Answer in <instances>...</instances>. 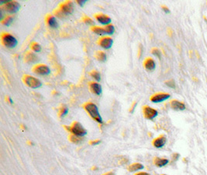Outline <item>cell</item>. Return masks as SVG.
<instances>
[{"mask_svg": "<svg viewBox=\"0 0 207 175\" xmlns=\"http://www.w3.org/2000/svg\"><path fill=\"white\" fill-rule=\"evenodd\" d=\"M137 103H134V105L132 106V107H131V109L130 110V113H133L134 111V109H135V107H136V106H137Z\"/></svg>", "mask_w": 207, "mask_h": 175, "instance_id": "obj_34", "label": "cell"}, {"mask_svg": "<svg viewBox=\"0 0 207 175\" xmlns=\"http://www.w3.org/2000/svg\"><path fill=\"white\" fill-rule=\"evenodd\" d=\"M98 44L104 49H109L113 46V41L112 38H109V37H106V38H101L99 40V41H98Z\"/></svg>", "mask_w": 207, "mask_h": 175, "instance_id": "obj_10", "label": "cell"}, {"mask_svg": "<svg viewBox=\"0 0 207 175\" xmlns=\"http://www.w3.org/2000/svg\"><path fill=\"white\" fill-rule=\"evenodd\" d=\"M144 67L147 70H149V71L154 70V69H155V67H156V64H155V60L151 58H147L144 62Z\"/></svg>", "mask_w": 207, "mask_h": 175, "instance_id": "obj_16", "label": "cell"}, {"mask_svg": "<svg viewBox=\"0 0 207 175\" xmlns=\"http://www.w3.org/2000/svg\"><path fill=\"white\" fill-rule=\"evenodd\" d=\"M25 60L28 63H35L38 61V58L33 52H27L25 54Z\"/></svg>", "mask_w": 207, "mask_h": 175, "instance_id": "obj_15", "label": "cell"}, {"mask_svg": "<svg viewBox=\"0 0 207 175\" xmlns=\"http://www.w3.org/2000/svg\"><path fill=\"white\" fill-rule=\"evenodd\" d=\"M171 107L172 108L176 110H184L185 109V105L182 102H180L177 100H173L171 101Z\"/></svg>", "mask_w": 207, "mask_h": 175, "instance_id": "obj_13", "label": "cell"}, {"mask_svg": "<svg viewBox=\"0 0 207 175\" xmlns=\"http://www.w3.org/2000/svg\"><path fill=\"white\" fill-rule=\"evenodd\" d=\"M90 75L92 76V78H94L96 81H100L101 79V76H100V73H98L97 71H92L90 73Z\"/></svg>", "mask_w": 207, "mask_h": 175, "instance_id": "obj_25", "label": "cell"}, {"mask_svg": "<svg viewBox=\"0 0 207 175\" xmlns=\"http://www.w3.org/2000/svg\"><path fill=\"white\" fill-rule=\"evenodd\" d=\"M162 9H163V10L165 11V13H170V10L167 8V7H162Z\"/></svg>", "mask_w": 207, "mask_h": 175, "instance_id": "obj_35", "label": "cell"}, {"mask_svg": "<svg viewBox=\"0 0 207 175\" xmlns=\"http://www.w3.org/2000/svg\"><path fill=\"white\" fill-rule=\"evenodd\" d=\"M30 48L34 52H40L41 51V46L38 43H36V42H33L30 45Z\"/></svg>", "mask_w": 207, "mask_h": 175, "instance_id": "obj_23", "label": "cell"}, {"mask_svg": "<svg viewBox=\"0 0 207 175\" xmlns=\"http://www.w3.org/2000/svg\"><path fill=\"white\" fill-rule=\"evenodd\" d=\"M13 22V17H6L4 20H2V23L3 24V25L5 26H9L11 24V23Z\"/></svg>", "mask_w": 207, "mask_h": 175, "instance_id": "obj_22", "label": "cell"}, {"mask_svg": "<svg viewBox=\"0 0 207 175\" xmlns=\"http://www.w3.org/2000/svg\"><path fill=\"white\" fill-rule=\"evenodd\" d=\"M96 58L97 60L99 61V62H104L106 61V54L105 52L98 51V52H97L96 54Z\"/></svg>", "mask_w": 207, "mask_h": 175, "instance_id": "obj_20", "label": "cell"}, {"mask_svg": "<svg viewBox=\"0 0 207 175\" xmlns=\"http://www.w3.org/2000/svg\"><path fill=\"white\" fill-rule=\"evenodd\" d=\"M166 141H167L166 137L162 135V136H159V137H157V139H155L153 141V145H154V146L156 147V148H161V147H163V146L165 145Z\"/></svg>", "mask_w": 207, "mask_h": 175, "instance_id": "obj_11", "label": "cell"}, {"mask_svg": "<svg viewBox=\"0 0 207 175\" xmlns=\"http://www.w3.org/2000/svg\"><path fill=\"white\" fill-rule=\"evenodd\" d=\"M152 54H154V55H155V56H157V58H161V51L159 50V49H157V48H154L152 50Z\"/></svg>", "mask_w": 207, "mask_h": 175, "instance_id": "obj_28", "label": "cell"}, {"mask_svg": "<svg viewBox=\"0 0 207 175\" xmlns=\"http://www.w3.org/2000/svg\"><path fill=\"white\" fill-rule=\"evenodd\" d=\"M34 71L39 75H48L50 73V69L45 65H37L34 67Z\"/></svg>", "mask_w": 207, "mask_h": 175, "instance_id": "obj_9", "label": "cell"}, {"mask_svg": "<svg viewBox=\"0 0 207 175\" xmlns=\"http://www.w3.org/2000/svg\"><path fill=\"white\" fill-rule=\"evenodd\" d=\"M74 11V5L72 2H64L61 5V7L58 10H57L56 15L58 17L61 18V17H65L66 16L71 14Z\"/></svg>", "mask_w": 207, "mask_h": 175, "instance_id": "obj_2", "label": "cell"}, {"mask_svg": "<svg viewBox=\"0 0 207 175\" xmlns=\"http://www.w3.org/2000/svg\"><path fill=\"white\" fill-rule=\"evenodd\" d=\"M84 107L95 121H96L99 124H103V118L99 115L98 107L96 104L93 103H87L86 104H85Z\"/></svg>", "mask_w": 207, "mask_h": 175, "instance_id": "obj_1", "label": "cell"}, {"mask_svg": "<svg viewBox=\"0 0 207 175\" xmlns=\"http://www.w3.org/2000/svg\"><path fill=\"white\" fill-rule=\"evenodd\" d=\"M161 175H166V174H161Z\"/></svg>", "mask_w": 207, "mask_h": 175, "instance_id": "obj_39", "label": "cell"}, {"mask_svg": "<svg viewBox=\"0 0 207 175\" xmlns=\"http://www.w3.org/2000/svg\"><path fill=\"white\" fill-rule=\"evenodd\" d=\"M70 139H71V142H75V143H78V142L82 141L81 137H78V136H75V135H72V136H70Z\"/></svg>", "mask_w": 207, "mask_h": 175, "instance_id": "obj_26", "label": "cell"}, {"mask_svg": "<svg viewBox=\"0 0 207 175\" xmlns=\"http://www.w3.org/2000/svg\"><path fill=\"white\" fill-rule=\"evenodd\" d=\"M68 112V109L67 107H64L61 108V111H60V116L63 118V117H65V115H67Z\"/></svg>", "mask_w": 207, "mask_h": 175, "instance_id": "obj_27", "label": "cell"}, {"mask_svg": "<svg viewBox=\"0 0 207 175\" xmlns=\"http://www.w3.org/2000/svg\"><path fill=\"white\" fill-rule=\"evenodd\" d=\"M105 29H106V34H113L115 31V27L112 24L107 25L106 27H105Z\"/></svg>", "mask_w": 207, "mask_h": 175, "instance_id": "obj_24", "label": "cell"}, {"mask_svg": "<svg viewBox=\"0 0 207 175\" xmlns=\"http://www.w3.org/2000/svg\"><path fill=\"white\" fill-rule=\"evenodd\" d=\"M47 22L48 23L49 27H51V28H54V29H56L58 27V23L57 21L56 18H55L54 16H48L47 18Z\"/></svg>", "mask_w": 207, "mask_h": 175, "instance_id": "obj_17", "label": "cell"}, {"mask_svg": "<svg viewBox=\"0 0 207 175\" xmlns=\"http://www.w3.org/2000/svg\"><path fill=\"white\" fill-rule=\"evenodd\" d=\"M9 101H10V103H11V104H13V100H12V99H11V98L10 97H9Z\"/></svg>", "mask_w": 207, "mask_h": 175, "instance_id": "obj_38", "label": "cell"}, {"mask_svg": "<svg viewBox=\"0 0 207 175\" xmlns=\"http://www.w3.org/2000/svg\"><path fill=\"white\" fill-rule=\"evenodd\" d=\"M104 175H115V174L113 173V172H109V173L106 174Z\"/></svg>", "mask_w": 207, "mask_h": 175, "instance_id": "obj_37", "label": "cell"}, {"mask_svg": "<svg viewBox=\"0 0 207 175\" xmlns=\"http://www.w3.org/2000/svg\"><path fill=\"white\" fill-rule=\"evenodd\" d=\"M2 44L9 48H14L18 43L17 38L9 33H2Z\"/></svg>", "mask_w": 207, "mask_h": 175, "instance_id": "obj_4", "label": "cell"}, {"mask_svg": "<svg viewBox=\"0 0 207 175\" xmlns=\"http://www.w3.org/2000/svg\"><path fill=\"white\" fill-rule=\"evenodd\" d=\"M165 84L166 85H167V86H169L170 88H172V89H175V81H174V80L167 81Z\"/></svg>", "mask_w": 207, "mask_h": 175, "instance_id": "obj_30", "label": "cell"}, {"mask_svg": "<svg viewBox=\"0 0 207 175\" xmlns=\"http://www.w3.org/2000/svg\"><path fill=\"white\" fill-rule=\"evenodd\" d=\"M84 22L86 23V24H88V25H92L93 24V20H92L91 18H89L88 17H86L83 19Z\"/></svg>", "mask_w": 207, "mask_h": 175, "instance_id": "obj_29", "label": "cell"}, {"mask_svg": "<svg viewBox=\"0 0 207 175\" xmlns=\"http://www.w3.org/2000/svg\"><path fill=\"white\" fill-rule=\"evenodd\" d=\"M65 128H66L68 131L72 132L73 135L78 136V137H83V136H85L86 134H87V131L84 129L82 124H80L79 122H77V121L75 122V123H73V125H71V127L65 126Z\"/></svg>", "mask_w": 207, "mask_h": 175, "instance_id": "obj_3", "label": "cell"}, {"mask_svg": "<svg viewBox=\"0 0 207 175\" xmlns=\"http://www.w3.org/2000/svg\"><path fill=\"white\" fill-rule=\"evenodd\" d=\"M143 168H144V166L141 163H135L130 165V167H128V171H130V172H134V171H139V170H141Z\"/></svg>", "mask_w": 207, "mask_h": 175, "instance_id": "obj_19", "label": "cell"}, {"mask_svg": "<svg viewBox=\"0 0 207 175\" xmlns=\"http://www.w3.org/2000/svg\"><path fill=\"white\" fill-rule=\"evenodd\" d=\"M170 97V94L167 93H157L154 94L151 97V101L153 103H161L167 100Z\"/></svg>", "mask_w": 207, "mask_h": 175, "instance_id": "obj_7", "label": "cell"}, {"mask_svg": "<svg viewBox=\"0 0 207 175\" xmlns=\"http://www.w3.org/2000/svg\"><path fill=\"white\" fill-rule=\"evenodd\" d=\"M96 19L98 22L103 25H109V23H111V19L106 15L98 14L96 16Z\"/></svg>", "mask_w": 207, "mask_h": 175, "instance_id": "obj_12", "label": "cell"}, {"mask_svg": "<svg viewBox=\"0 0 207 175\" xmlns=\"http://www.w3.org/2000/svg\"><path fill=\"white\" fill-rule=\"evenodd\" d=\"M19 8H20V5L19 2L16 1H9L6 4H5L3 9L9 13H17V11H19Z\"/></svg>", "mask_w": 207, "mask_h": 175, "instance_id": "obj_6", "label": "cell"}, {"mask_svg": "<svg viewBox=\"0 0 207 175\" xmlns=\"http://www.w3.org/2000/svg\"><path fill=\"white\" fill-rule=\"evenodd\" d=\"M23 81L29 87L33 88V89H37V88H40L42 86V83L40 79L33 77V76L29 75L24 76Z\"/></svg>", "mask_w": 207, "mask_h": 175, "instance_id": "obj_5", "label": "cell"}, {"mask_svg": "<svg viewBox=\"0 0 207 175\" xmlns=\"http://www.w3.org/2000/svg\"><path fill=\"white\" fill-rule=\"evenodd\" d=\"M92 30L95 33H96L98 35H104L106 34V31L105 28H102L99 27H92Z\"/></svg>", "mask_w": 207, "mask_h": 175, "instance_id": "obj_21", "label": "cell"}, {"mask_svg": "<svg viewBox=\"0 0 207 175\" xmlns=\"http://www.w3.org/2000/svg\"><path fill=\"white\" fill-rule=\"evenodd\" d=\"M134 175H151V174L148 173H146V172H140V173L136 174H134Z\"/></svg>", "mask_w": 207, "mask_h": 175, "instance_id": "obj_36", "label": "cell"}, {"mask_svg": "<svg viewBox=\"0 0 207 175\" xmlns=\"http://www.w3.org/2000/svg\"><path fill=\"white\" fill-rule=\"evenodd\" d=\"M155 164L158 167H165V165H167L168 163V160L167 159H163V158H159V157H155L154 160Z\"/></svg>", "mask_w": 207, "mask_h": 175, "instance_id": "obj_18", "label": "cell"}, {"mask_svg": "<svg viewBox=\"0 0 207 175\" xmlns=\"http://www.w3.org/2000/svg\"><path fill=\"white\" fill-rule=\"evenodd\" d=\"M158 115V112H157V110L152 108V107H150L148 106H145L144 107V115L146 118L147 119H149V120H152L157 117V115Z\"/></svg>", "mask_w": 207, "mask_h": 175, "instance_id": "obj_8", "label": "cell"}, {"mask_svg": "<svg viewBox=\"0 0 207 175\" xmlns=\"http://www.w3.org/2000/svg\"><path fill=\"white\" fill-rule=\"evenodd\" d=\"M100 142H101L100 140H95V141L90 142V144H92V145H98V144H99Z\"/></svg>", "mask_w": 207, "mask_h": 175, "instance_id": "obj_33", "label": "cell"}, {"mask_svg": "<svg viewBox=\"0 0 207 175\" xmlns=\"http://www.w3.org/2000/svg\"><path fill=\"white\" fill-rule=\"evenodd\" d=\"M90 90L92 93H94L96 95H100L102 94V86L98 83H91L90 84Z\"/></svg>", "mask_w": 207, "mask_h": 175, "instance_id": "obj_14", "label": "cell"}, {"mask_svg": "<svg viewBox=\"0 0 207 175\" xmlns=\"http://www.w3.org/2000/svg\"><path fill=\"white\" fill-rule=\"evenodd\" d=\"M178 157H179V154H178V153H174V154L172 155V160H173L174 161L177 160L178 159Z\"/></svg>", "mask_w": 207, "mask_h": 175, "instance_id": "obj_32", "label": "cell"}, {"mask_svg": "<svg viewBox=\"0 0 207 175\" xmlns=\"http://www.w3.org/2000/svg\"><path fill=\"white\" fill-rule=\"evenodd\" d=\"M86 0H77V2L78 3V5H80L81 7H83L84 5L86 3Z\"/></svg>", "mask_w": 207, "mask_h": 175, "instance_id": "obj_31", "label": "cell"}]
</instances>
